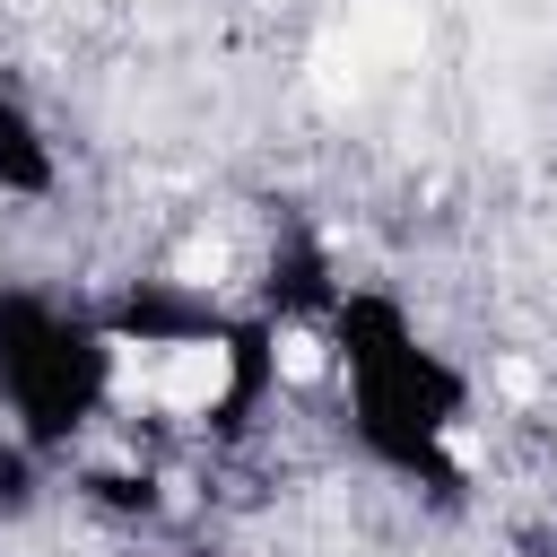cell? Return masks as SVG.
I'll return each instance as SVG.
<instances>
[{"label": "cell", "instance_id": "7a4b0ae2", "mask_svg": "<svg viewBox=\"0 0 557 557\" xmlns=\"http://www.w3.org/2000/svg\"><path fill=\"white\" fill-rule=\"evenodd\" d=\"M322 331H331V348H339V383L383 392V400H400V409H418V418H435V426H461V418H470V374L409 322L400 296H383V287H339V305H331Z\"/></svg>", "mask_w": 557, "mask_h": 557}, {"label": "cell", "instance_id": "5b68a950", "mask_svg": "<svg viewBox=\"0 0 557 557\" xmlns=\"http://www.w3.org/2000/svg\"><path fill=\"white\" fill-rule=\"evenodd\" d=\"M270 374H278V322L252 305V313H235L226 339H218V400H209V426H218V435H244L252 409L270 400Z\"/></svg>", "mask_w": 557, "mask_h": 557}, {"label": "cell", "instance_id": "3957f363", "mask_svg": "<svg viewBox=\"0 0 557 557\" xmlns=\"http://www.w3.org/2000/svg\"><path fill=\"white\" fill-rule=\"evenodd\" d=\"M104 313V331H113V348H218L226 339V305L218 296H200V287H183V278H131L113 305H96Z\"/></svg>", "mask_w": 557, "mask_h": 557}, {"label": "cell", "instance_id": "9c48e42d", "mask_svg": "<svg viewBox=\"0 0 557 557\" xmlns=\"http://www.w3.org/2000/svg\"><path fill=\"white\" fill-rule=\"evenodd\" d=\"M548 435H557V383H548Z\"/></svg>", "mask_w": 557, "mask_h": 557}, {"label": "cell", "instance_id": "8992f818", "mask_svg": "<svg viewBox=\"0 0 557 557\" xmlns=\"http://www.w3.org/2000/svg\"><path fill=\"white\" fill-rule=\"evenodd\" d=\"M61 191V157L44 113L26 104V87L0 70V200H52Z\"/></svg>", "mask_w": 557, "mask_h": 557}, {"label": "cell", "instance_id": "6da1fadb", "mask_svg": "<svg viewBox=\"0 0 557 557\" xmlns=\"http://www.w3.org/2000/svg\"><path fill=\"white\" fill-rule=\"evenodd\" d=\"M113 392V331L35 278H0V409L26 444L70 453Z\"/></svg>", "mask_w": 557, "mask_h": 557}, {"label": "cell", "instance_id": "277c9868", "mask_svg": "<svg viewBox=\"0 0 557 557\" xmlns=\"http://www.w3.org/2000/svg\"><path fill=\"white\" fill-rule=\"evenodd\" d=\"M331 305H339L331 244L313 235V218H305L296 200H278L270 252H261V313H270V322H331Z\"/></svg>", "mask_w": 557, "mask_h": 557}, {"label": "cell", "instance_id": "ba28073f", "mask_svg": "<svg viewBox=\"0 0 557 557\" xmlns=\"http://www.w3.org/2000/svg\"><path fill=\"white\" fill-rule=\"evenodd\" d=\"M78 496L96 513H122V522H157V505H165L148 470H78Z\"/></svg>", "mask_w": 557, "mask_h": 557}, {"label": "cell", "instance_id": "52a82bcc", "mask_svg": "<svg viewBox=\"0 0 557 557\" xmlns=\"http://www.w3.org/2000/svg\"><path fill=\"white\" fill-rule=\"evenodd\" d=\"M44 444H26L9 418H0V522H26L35 505H44Z\"/></svg>", "mask_w": 557, "mask_h": 557}]
</instances>
